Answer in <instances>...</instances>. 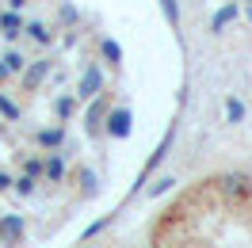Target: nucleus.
<instances>
[{"label": "nucleus", "mask_w": 252, "mask_h": 248, "mask_svg": "<svg viewBox=\"0 0 252 248\" xmlns=\"http://www.w3.org/2000/svg\"><path fill=\"white\" fill-rule=\"evenodd\" d=\"M218 191L225 202H249L252 199V176L249 172H221Z\"/></svg>", "instance_id": "1"}, {"label": "nucleus", "mask_w": 252, "mask_h": 248, "mask_svg": "<svg viewBox=\"0 0 252 248\" xmlns=\"http://www.w3.org/2000/svg\"><path fill=\"white\" fill-rule=\"evenodd\" d=\"M103 88H107V73H103V65H99V62H84L80 80H77V99H80V103H88V99L99 95Z\"/></svg>", "instance_id": "2"}, {"label": "nucleus", "mask_w": 252, "mask_h": 248, "mask_svg": "<svg viewBox=\"0 0 252 248\" xmlns=\"http://www.w3.org/2000/svg\"><path fill=\"white\" fill-rule=\"evenodd\" d=\"M107 111H111V92L103 88L99 95L88 99V111H84V134H88V138H99V134H103V119H107Z\"/></svg>", "instance_id": "3"}, {"label": "nucleus", "mask_w": 252, "mask_h": 248, "mask_svg": "<svg viewBox=\"0 0 252 248\" xmlns=\"http://www.w3.org/2000/svg\"><path fill=\"white\" fill-rule=\"evenodd\" d=\"M130 130H134V111L130 107H111L107 119H103V134H107L111 141H126Z\"/></svg>", "instance_id": "4"}, {"label": "nucleus", "mask_w": 252, "mask_h": 248, "mask_svg": "<svg viewBox=\"0 0 252 248\" xmlns=\"http://www.w3.org/2000/svg\"><path fill=\"white\" fill-rule=\"evenodd\" d=\"M172 141H176V126H168V134H164V141H160L157 149H153V156H149V160L142 164V172H138V184H134V195H138V191H142V184H149V176H153V172L160 168V160L168 156V149H172Z\"/></svg>", "instance_id": "5"}, {"label": "nucleus", "mask_w": 252, "mask_h": 248, "mask_svg": "<svg viewBox=\"0 0 252 248\" xmlns=\"http://www.w3.org/2000/svg\"><path fill=\"white\" fill-rule=\"evenodd\" d=\"M27 237V221L19 214H0V248H19Z\"/></svg>", "instance_id": "6"}, {"label": "nucleus", "mask_w": 252, "mask_h": 248, "mask_svg": "<svg viewBox=\"0 0 252 248\" xmlns=\"http://www.w3.org/2000/svg\"><path fill=\"white\" fill-rule=\"evenodd\" d=\"M50 69H54V62H50V58H38V62H27V69L19 73V84H23V92H38V88L46 84Z\"/></svg>", "instance_id": "7"}, {"label": "nucleus", "mask_w": 252, "mask_h": 248, "mask_svg": "<svg viewBox=\"0 0 252 248\" xmlns=\"http://www.w3.org/2000/svg\"><path fill=\"white\" fill-rule=\"evenodd\" d=\"M65 160H69V149H54V153H46V168H42V180L46 184H62L65 180Z\"/></svg>", "instance_id": "8"}, {"label": "nucleus", "mask_w": 252, "mask_h": 248, "mask_svg": "<svg viewBox=\"0 0 252 248\" xmlns=\"http://www.w3.org/2000/svg\"><path fill=\"white\" fill-rule=\"evenodd\" d=\"M23 34H27V38H31L34 46H54V38H58V34H54V27H50L46 19H31V23H23Z\"/></svg>", "instance_id": "9"}, {"label": "nucleus", "mask_w": 252, "mask_h": 248, "mask_svg": "<svg viewBox=\"0 0 252 248\" xmlns=\"http://www.w3.org/2000/svg\"><path fill=\"white\" fill-rule=\"evenodd\" d=\"M65 138H69V134H65V123H58V126L38 130V134H34V145L46 149V153H54V149H62V145H65Z\"/></svg>", "instance_id": "10"}, {"label": "nucleus", "mask_w": 252, "mask_h": 248, "mask_svg": "<svg viewBox=\"0 0 252 248\" xmlns=\"http://www.w3.org/2000/svg\"><path fill=\"white\" fill-rule=\"evenodd\" d=\"M0 38H8V42L23 38V16H19V12H12V8L0 12Z\"/></svg>", "instance_id": "11"}, {"label": "nucleus", "mask_w": 252, "mask_h": 248, "mask_svg": "<svg viewBox=\"0 0 252 248\" xmlns=\"http://www.w3.org/2000/svg\"><path fill=\"white\" fill-rule=\"evenodd\" d=\"M237 16H241V4H237V0H229V4H221L218 12L210 16V34H221V31H225V27H229V23H233Z\"/></svg>", "instance_id": "12"}, {"label": "nucleus", "mask_w": 252, "mask_h": 248, "mask_svg": "<svg viewBox=\"0 0 252 248\" xmlns=\"http://www.w3.org/2000/svg\"><path fill=\"white\" fill-rule=\"evenodd\" d=\"M99 62H103V69H123V46L107 34L99 38Z\"/></svg>", "instance_id": "13"}, {"label": "nucleus", "mask_w": 252, "mask_h": 248, "mask_svg": "<svg viewBox=\"0 0 252 248\" xmlns=\"http://www.w3.org/2000/svg\"><path fill=\"white\" fill-rule=\"evenodd\" d=\"M77 111H80V99H77V92L69 95H58V99H54V119H58V123H73V119H77Z\"/></svg>", "instance_id": "14"}, {"label": "nucleus", "mask_w": 252, "mask_h": 248, "mask_svg": "<svg viewBox=\"0 0 252 248\" xmlns=\"http://www.w3.org/2000/svg\"><path fill=\"white\" fill-rule=\"evenodd\" d=\"M77 23H80V12H77V4H73V0H62V4H58V27L73 31Z\"/></svg>", "instance_id": "15"}, {"label": "nucleus", "mask_w": 252, "mask_h": 248, "mask_svg": "<svg viewBox=\"0 0 252 248\" xmlns=\"http://www.w3.org/2000/svg\"><path fill=\"white\" fill-rule=\"evenodd\" d=\"M221 107H225V126H241L245 123V103H241L237 95H225Z\"/></svg>", "instance_id": "16"}, {"label": "nucleus", "mask_w": 252, "mask_h": 248, "mask_svg": "<svg viewBox=\"0 0 252 248\" xmlns=\"http://www.w3.org/2000/svg\"><path fill=\"white\" fill-rule=\"evenodd\" d=\"M12 191H16L19 199H34V195H38V180H34V176H27V172H23L19 180H12Z\"/></svg>", "instance_id": "17"}, {"label": "nucleus", "mask_w": 252, "mask_h": 248, "mask_svg": "<svg viewBox=\"0 0 252 248\" xmlns=\"http://www.w3.org/2000/svg\"><path fill=\"white\" fill-rule=\"evenodd\" d=\"M77 180H80V195H84V199H92L95 191H99V180H95V172H92V168H80V172H77Z\"/></svg>", "instance_id": "18"}, {"label": "nucleus", "mask_w": 252, "mask_h": 248, "mask_svg": "<svg viewBox=\"0 0 252 248\" xmlns=\"http://www.w3.org/2000/svg\"><path fill=\"white\" fill-rule=\"evenodd\" d=\"M0 58H4V65H8V73H12V77H19V73L27 69V58H23L19 50H4Z\"/></svg>", "instance_id": "19"}, {"label": "nucleus", "mask_w": 252, "mask_h": 248, "mask_svg": "<svg viewBox=\"0 0 252 248\" xmlns=\"http://www.w3.org/2000/svg\"><path fill=\"white\" fill-rule=\"evenodd\" d=\"M160 12H164V19H168V27L172 31H180V0H157Z\"/></svg>", "instance_id": "20"}, {"label": "nucleus", "mask_w": 252, "mask_h": 248, "mask_svg": "<svg viewBox=\"0 0 252 248\" xmlns=\"http://www.w3.org/2000/svg\"><path fill=\"white\" fill-rule=\"evenodd\" d=\"M172 187H176V180H172V176H160V180H153V184L145 187V195H149V199H160V195H168Z\"/></svg>", "instance_id": "21"}, {"label": "nucleus", "mask_w": 252, "mask_h": 248, "mask_svg": "<svg viewBox=\"0 0 252 248\" xmlns=\"http://www.w3.org/2000/svg\"><path fill=\"white\" fill-rule=\"evenodd\" d=\"M0 115H4L8 123H19V119H23V111H19V103H12V99H8L4 92H0Z\"/></svg>", "instance_id": "22"}, {"label": "nucleus", "mask_w": 252, "mask_h": 248, "mask_svg": "<svg viewBox=\"0 0 252 248\" xmlns=\"http://www.w3.org/2000/svg\"><path fill=\"white\" fill-rule=\"evenodd\" d=\"M42 168H46V156H27L23 160V172L34 176V180H42Z\"/></svg>", "instance_id": "23"}, {"label": "nucleus", "mask_w": 252, "mask_h": 248, "mask_svg": "<svg viewBox=\"0 0 252 248\" xmlns=\"http://www.w3.org/2000/svg\"><path fill=\"white\" fill-rule=\"evenodd\" d=\"M107 225H111V217H99V221H92V225L84 229V237H80V241H92V237H99V233L107 229Z\"/></svg>", "instance_id": "24"}, {"label": "nucleus", "mask_w": 252, "mask_h": 248, "mask_svg": "<svg viewBox=\"0 0 252 248\" xmlns=\"http://www.w3.org/2000/svg\"><path fill=\"white\" fill-rule=\"evenodd\" d=\"M8 191H12V176L0 168V195H8Z\"/></svg>", "instance_id": "25"}, {"label": "nucleus", "mask_w": 252, "mask_h": 248, "mask_svg": "<svg viewBox=\"0 0 252 248\" xmlns=\"http://www.w3.org/2000/svg\"><path fill=\"white\" fill-rule=\"evenodd\" d=\"M4 8H12V12H19V8H27V0H4Z\"/></svg>", "instance_id": "26"}, {"label": "nucleus", "mask_w": 252, "mask_h": 248, "mask_svg": "<svg viewBox=\"0 0 252 248\" xmlns=\"http://www.w3.org/2000/svg\"><path fill=\"white\" fill-rule=\"evenodd\" d=\"M12 73H8V65H4V58H0V80H8Z\"/></svg>", "instance_id": "27"}, {"label": "nucleus", "mask_w": 252, "mask_h": 248, "mask_svg": "<svg viewBox=\"0 0 252 248\" xmlns=\"http://www.w3.org/2000/svg\"><path fill=\"white\" fill-rule=\"evenodd\" d=\"M245 19H249V23H252V4H245Z\"/></svg>", "instance_id": "28"}, {"label": "nucleus", "mask_w": 252, "mask_h": 248, "mask_svg": "<svg viewBox=\"0 0 252 248\" xmlns=\"http://www.w3.org/2000/svg\"><path fill=\"white\" fill-rule=\"evenodd\" d=\"M237 4H252V0H237Z\"/></svg>", "instance_id": "29"}]
</instances>
